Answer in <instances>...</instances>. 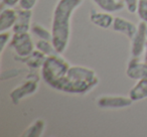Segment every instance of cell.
Returning a JSON list of instances; mask_svg holds the SVG:
<instances>
[{
	"instance_id": "1",
	"label": "cell",
	"mask_w": 147,
	"mask_h": 137,
	"mask_svg": "<svg viewBox=\"0 0 147 137\" xmlns=\"http://www.w3.org/2000/svg\"><path fill=\"white\" fill-rule=\"evenodd\" d=\"M83 0H59L55 7L51 20L53 43L59 53L67 49L71 35V17Z\"/></svg>"
},
{
	"instance_id": "2",
	"label": "cell",
	"mask_w": 147,
	"mask_h": 137,
	"mask_svg": "<svg viewBox=\"0 0 147 137\" xmlns=\"http://www.w3.org/2000/svg\"><path fill=\"white\" fill-rule=\"evenodd\" d=\"M96 72L82 65H71L57 91L69 94H85L98 85Z\"/></svg>"
},
{
	"instance_id": "3",
	"label": "cell",
	"mask_w": 147,
	"mask_h": 137,
	"mask_svg": "<svg viewBox=\"0 0 147 137\" xmlns=\"http://www.w3.org/2000/svg\"><path fill=\"white\" fill-rule=\"evenodd\" d=\"M69 63L59 53L49 55L45 59L41 67V78L53 89L59 90L61 81L67 74Z\"/></svg>"
},
{
	"instance_id": "4",
	"label": "cell",
	"mask_w": 147,
	"mask_h": 137,
	"mask_svg": "<svg viewBox=\"0 0 147 137\" xmlns=\"http://www.w3.org/2000/svg\"><path fill=\"white\" fill-rule=\"evenodd\" d=\"M38 80L39 77L36 73H29L28 76H26L25 78L24 82L13 89L9 94V97L13 104H19V102L24 98L34 94L38 89Z\"/></svg>"
},
{
	"instance_id": "5",
	"label": "cell",
	"mask_w": 147,
	"mask_h": 137,
	"mask_svg": "<svg viewBox=\"0 0 147 137\" xmlns=\"http://www.w3.org/2000/svg\"><path fill=\"white\" fill-rule=\"evenodd\" d=\"M9 47L13 49L16 55L14 57L15 61L18 59L28 57L33 53L35 49V45L33 43L32 38L28 32L14 33L12 38L10 39Z\"/></svg>"
},
{
	"instance_id": "6",
	"label": "cell",
	"mask_w": 147,
	"mask_h": 137,
	"mask_svg": "<svg viewBox=\"0 0 147 137\" xmlns=\"http://www.w3.org/2000/svg\"><path fill=\"white\" fill-rule=\"evenodd\" d=\"M137 25V31L131 39V55L140 57L144 53L147 43V23L141 20Z\"/></svg>"
},
{
	"instance_id": "7",
	"label": "cell",
	"mask_w": 147,
	"mask_h": 137,
	"mask_svg": "<svg viewBox=\"0 0 147 137\" xmlns=\"http://www.w3.org/2000/svg\"><path fill=\"white\" fill-rule=\"evenodd\" d=\"M133 101L130 97L124 96H101L96 104L101 109H123L130 107Z\"/></svg>"
},
{
	"instance_id": "8",
	"label": "cell",
	"mask_w": 147,
	"mask_h": 137,
	"mask_svg": "<svg viewBox=\"0 0 147 137\" xmlns=\"http://www.w3.org/2000/svg\"><path fill=\"white\" fill-rule=\"evenodd\" d=\"M126 75L129 79L135 81L147 78V63L144 61H140L139 57H131L126 69Z\"/></svg>"
},
{
	"instance_id": "9",
	"label": "cell",
	"mask_w": 147,
	"mask_h": 137,
	"mask_svg": "<svg viewBox=\"0 0 147 137\" xmlns=\"http://www.w3.org/2000/svg\"><path fill=\"white\" fill-rule=\"evenodd\" d=\"M31 18H32V11L26 9H18L17 10V18L14 26L12 27V31L14 33H22L30 31Z\"/></svg>"
},
{
	"instance_id": "10",
	"label": "cell",
	"mask_w": 147,
	"mask_h": 137,
	"mask_svg": "<svg viewBox=\"0 0 147 137\" xmlns=\"http://www.w3.org/2000/svg\"><path fill=\"white\" fill-rule=\"evenodd\" d=\"M112 28L113 30L117 31V32H121L123 34H125L131 40L135 35V33H136L138 25H136L132 21L128 20V19L124 18V17L117 16L114 18Z\"/></svg>"
},
{
	"instance_id": "11",
	"label": "cell",
	"mask_w": 147,
	"mask_h": 137,
	"mask_svg": "<svg viewBox=\"0 0 147 137\" xmlns=\"http://www.w3.org/2000/svg\"><path fill=\"white\" fill-rule=\"evenodd\" d=\"M90 20L93 24L97 25V26L101 27V28L107 29L113 25V21H114L115 17L112 16V14L106 11H97V10H91L90 12Z\"/></svg>"
},
{
	"instance_id": "12",
	"label": "cell",
	"mask_w": 147,
	"mask_h": 137,
	"mask_svg": "<svg viewBox=\"0 0 147 137\" xmlns=\"http://www.w3.org/2000/svg\"><path fill=\"white\" fill-rule=\"evenodd\" d=\"M17 18V10H14L11 7L3 9L0 13V32L8 31L12 29L16 22Z\"/></svg>"
},
{
	"instance_id": "13",
	"label": "cell",
	"mask_w": 147,
	"mask_h": 137,
	"mask_svg": "<svg viewBox=\"0 0 147 137\" xmlns=\"http://www.w3.org/2000/svg\"><path fill=\"white\" fill-rule=\"evenodd\" d=\"M93 2L102 11L109 13L118 12L125 7L122 0H93Z\"/></svg>"
},
{
	"instance_id": "14",
	"label": "cell",
	"mask_w": 147,
	"mask_h": 137,
	"mask_svg": "<svg viewBox=\"0 0 147 137\" xmlns=\"http://www.w3.org/2000/svg\"><path fill=\"white\" fill-rule=\"evenodd\" d=\"M47 57V55H43L41 51L35 49V51H33V53H30L28 57H23V59H16V61L22 59L21 61H22L23 63H25L27 67L32 69V70H35V69H39V67H42L43 63H45Z\"/></svg>"
},
{
	"instance_id": "15",
	"label": "cell",
	"mask_w": 147,
	"mask_h": 137,
	"mask_svg": "<svg viewBox=\"0 0 147 137\" xmlns=\"http://www.w3.org/2000/svg\"><path fill=\"white\" fill-rule=\"evenodd\" d=\"M129 97L132 99L133 102L147 98V78L139 80L137 84L131 88L129 91Z\"/></svg>"
},
{
	"instance_id": "16",
	"label": "cell",
	"mask_w": 147,
	"mask_h": 137,
	"mask_svg": "<svg viewBox=\"0 0 147 137\" xmlns=\"http://www.w3.org/2000/svg\"><path fill=\"white\" fill-rule=\"evenodd\" d=\"M45 128V122L42 119H36L31 123L21 134L22 137H39L43 134Z\"/></svg>"
},
{
	"instance_id": "17",
	"label": "cell",
	"mask_w": 147,
	"mask_h": 137,
	"mask_svg": "<svg viewBox=\"0 0 147 137\" xmlns=\"http://www.w3.org/2000/svg\"><path fill=\"white\" fill-rule=\"evenodd\" d=\"M30 31L34 34L38 39H45V40H53V33L51 30H47L45 26L40 25L37 22H33L31 24Z\"/></svg>"
},
{
	"instance_id": "18",
	"label": "cell",
	"mask_w": 147,
	"mask_h": 137,
	"mask_svg": "<svg viewBox=\"0 0 147 137\" xmlns=\"http://www.w3.org/2000/svg\"><path fill=\"white\" fill-rule=\"evenodd\" d=\"M35 49L41 51V53H42L43 55H47V57L55 55V53H59L57 51V49H55V45H53V43L51 40L38 39V40L35 43Z\"/></svg>"
},
{
	"instance_id": "19",
	"label": "cell",
	"mask_w": 147,
	"mask_h": 137,
	"mask_svg": "<svg viewBox=\"0 0 147 137\" xmlns=\"http://www.w3.org/2000/svg\"><path fill=\"white\" fill-rule=\"evenodd\" d=\"M137 14L141 20L147 23V0H139Z\"/></svg>"
},
{
	"instance_id": "20",
	"label": "cell",
	"mask_w": 147,
	"mask_h": 137,
	"mask_svg": "<svg viewBox=\"0 0 147 137\" xmlns=\"http://www.w3.org/2000/svg\"><path fill=\"white\" fill-rule=\"evenodd\" d=\"M124 2L125 6H126L127 10L130 13H135L137 12V9H138V3L139 0H122Z\"/></svg>"
},
{
	"instance_id": "21",
	"label": "cell",
	"mask_w": 147,
	"mask_h": 137,
	"mask_svg": "<svg viewBox=\"0 0 147 137\" xmlns=\"http://www.w3.org/2000/svg\"><path fill=\"white\" fill-rule=\"evenodd\" d=\"M9 39H10V34L8 31L0 32V51H1V53L4 51L5 47L8 45Z\"/></svg>"
},
{
	"instance_id": "22",
	"label": "cell",
	"mask_w": 147,
	"mask_h": 137,
	"mask_svg": "<svg viewBox=\"0 0 147 137\" xmlns=\"http://www.w3.org/2000/svg\"><path fill=\"white\" fill-rule=\"evenodd\" d=\"M37 0H20L19 2V8L26 9V10H32L33 7L36 5Z\"/></svg>"
},
{
	"instance_id": "23",
	"label": "cell",
	"mask_w": 147,
	"mask_h": 137,
	"mask_svg": "<svg viewBox=\"0 0 147 137\" xmlns=\"http://www.w3.org/2000/svg\"><path fill=\"white\" fill-rule=\"evenodd\" d=\"M19 2H20V0H1L2 5H4L6 7H11V8H13L17 4H19Z\"/></svg>"
},
{
	"instance_id": "24",
	"label": "cell",
	"mask_w": 147,
	"mask_h": 137,
	"mask_svg": "<svg viewBox=\"0 0 147 137\" xmlns=\"http://www.w3.org/2000/svg\"><path fill=\"white\" fill-rule=\"evenodd\" d=\"M143 61L147 63V43H146V47H145V51H144V59Z\"/></svg>"
}]
</instances>
